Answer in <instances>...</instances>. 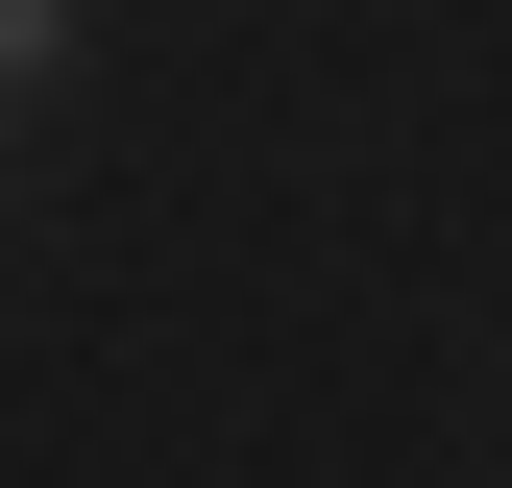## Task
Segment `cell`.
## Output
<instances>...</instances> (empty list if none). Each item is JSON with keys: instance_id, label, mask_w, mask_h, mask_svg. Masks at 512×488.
I'll use <instances>...</instances> for the list:
<instances>
[{"instance_id": "1", "label": "cell", "mask_w": 512, "mask_h": 488, "mask_svg": "<svg viewBox=\"0 0 512 488\" xmlns=\"http://www.w3.org/2000/svg\"><path fill=\"white\" fill-rule=\"evenodd\" d=\"M49 74H74V0H0V122H25Z\"/></svg>"}]
</instances>
